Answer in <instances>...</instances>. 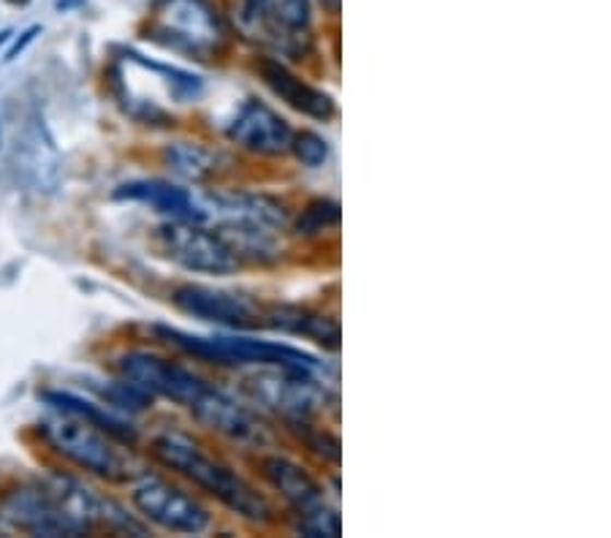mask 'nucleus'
<instances>
[{
  "mask_svg": "<svg viewBox=\"0 0 611 538\" xmlns=\"http://www.w3.org/2000/svg\"><path fill=\"white\" fill-rule=\"evenodd\" d=\"M153 454L166 468L180 474L182 479H188L193 487L213 495L215 501L224 503L226 509L250 519V523H272L275 519V509H272L264 492L255 490L244 476L220 463L218 457H213L202 443L193 441L185 432H160L153 441Z\"/></svg>",
  "mask_w": 611,
  "mask_h": 538,
  "instance_id": "obj_1",
  "label": "nucleus"
},
{
  "mask_svg": "<svg viewBox=\"0 0 611 538\" xmlns=\"http://www.w3.org/2000/svg\"><path fill=\"white\" fill-rule=\"evenodd\" d=\"M149 36L193 60H213L226 49V25L213 0H158Z\"/></svg>",
  "mask_w": 611,
  "mask_h": 538,
  "instance_id": "obj_2",
  "label": "nucleus"
},
{
  "mask_svg": "<svg viewBox=\"0 0 611 538\" xmlns=\"http://www.w3.org/2000/svg\"><path fill=\"white\" fill-rule=\"evenodd\" d=\"M240 31L275 58L302 60L313 47L310 0H242Z\"/></svg>",
  "mask_w": 611,
  "mask_h": 538,
  "instance_id": "obj_3",
  "label": "nucleus"
},
{
  "mask_svg": "<svg viewBox=\"0 0 611 538\" xmlns=\"http://www.w3.org/2000/svg\"><path fill=\"white\" fill-rule=\"evenodd\" d=\"M158 335H164L171 346L180 351L191 354V357L204 359L213 364H255V368H293V370H319L310 354L299 351V348L283 346V343L269 340H253V337H229V335H213L199 337L188 335V332L169 330V326H158Z\"/></svg>",
  "mask_w": 611,
  "mask_h": 538,
  "instance_id": "obj_4",
  "label": "nucleus"
},
{
  "mask_svg": "<svg viewBox=\"0 0 611 538\" xmlns=\"http://www.w3.org/2000/svg\"><path fill=\"white\" fill-rule=\"evenodd\" d=\"M41 432L55 452L80 465L82 470H91L109 481H122L128 476L125 457L115 446L112 435L93 421L69 414V410H58L55 416L44 419Z\"/></svg>",
  "mask_w": 611,
  "mask_h": 538,
  "instance_id": "obj_5",
  "label": "nucleus"
},
{
  "mask_svg": "<svg viewBox=\"0 0 611 538\" xmlns=\"http://www.w3.org/2000/svg\"><path fill=\"white\" fill-rule=\"evenodd\" d=\"M261 474L269 481L272 490L291 506L299 519V534L313 538L340 536V514L326 503L324 487L293 459L269 454L261 457Z\"/></svg>",
  "mask_w": 611,
  "mask_h": 538,
  "instance_id": "obj_6",
  "label": "nucleus"
},
{
  "mask_svg": "<svg viewBox=\"0 0 611 538\" xmlns=\"http://www.w3.org/2000/svg\"><path fill=\"white\" fill-rule=\"evenodd\" d=\"M131 498L142 517H147L158 528L171 530V534L199 536L213 525V514L199 498L188 495L185 490L160 479V476L144 474L133 485Z\"/></svg>",
  "mask_w": 611,
  "mask_h": 538,
  "instance_id": "obj_7",
  "label": "nucleus"
},
{
  "mask_svg": "<svg viewBox=\"0 0 611 538\" xmlns=\"http://www.w3.org/2000/svg\"><path fill=\"white\" fill-rule=\"evenodd\" d=\"M160 248L171 262L204 275H231L240 267V259L231 251L220 231H209L204 224L169 220L158 229Z\"/></svg>",
  "mask_w": 611,
  "mask_h": 538,
  "instance_id": "obj_8",
  "label": "nucleus"
},
{
  "mask_svg": "<svg viewBox=\"0 0 611 538\" xmlns=\"http://www.w3.org/2000/svg\"><path fill=\"white\" fill-rule=\"evenodd\" d=\"M118 370L122 381L139 386L149 397L160 395L166 400H175L177 405H185V408H191L209 390V381H204L193 370L147 351L122 354Z\"/></svg>",
  "mask_w": 611,
  "mask_h": 538,
  "instance_id": "obj_9",
  "label": "nucleus"
},
{
  "mask_svg": "<svg viewBox=\"0 0 611 538\" xmlns=\"http://www.w3.org/2000/svg\"><path fill=\"white\" fill-rule=\"evenodd\" d=\"M171 302L185 315L209 321V324L229 326V330L266 326V308H261L255 299L244 297V294L226 291V288L185 283V286H180L171 294Z\"/></svg>",
  "mask_w": 611,
  "mask_h": 538,
  "instance_id": "obj_10",
  "label": "nucleus"
},
{
  "mask_svg": "<svg viewBox=\"0 0 611 538\" xmlns=\"http://www.w3.org/2000/svg\"><path fill=\"white\" fill-rule=\"evenodd\" d=\"M250 395L259 403L269 405L283 419H308L324 403V392L315 384L313 370L266 368L248 381Z\"/></svg>",
  "mask_w": 611,
  "mask_h": 538,
  "instance_id": "obj_11",
  "label": "nucleus"
},
{
  "mask_svg": "<svg viewBox=\"0 0 611 538\" xmlns=\"http://www.w3.org/2000/svg\"><path fill=\"white\" fill-rule=\"evenodd\" d=\"M14 166L20 180L36 193H55L63 175V160L41 118H31L16 136Z\"/></svg>",
  "mask_w": 611,
  "mask_h": 538,
  "instance_id": "obj_12",
  "label": "nucleus"
},
{
  "mask_svg": "<svg viewBox=\"0 0 611 538\" xmlns=\"http://www.w3.org/2000/svg\"><path fill=\"white\" fill-rule=\"evenodd\" d=\"M226 136L237 144V147L248 150L255 155H286L291 153L293 129L283 115L266 107L264 101H244L240 112L226 129Z\"/></svg>",
  "mask_w": 611,
  "mask_h": 538,
  "instance_id": "obj_13",
  "label": "nucleus"
},
{
  "mask_svg": "<svg viewBox=\"0 0 611 538\" xmlns=\"http://www.w3.org/2000/svg\"><path fill=\"white\" fill-rule=\"evenodd\" d=\"M0 512L14 525L16 530H25L31 536H76L80 530L69 523L63 512L58 509L55 498L49 495L47 487H22V490L9 492L0 501Z\"/></svg>",
  "mask_w": 611,
  "mask_h": 538,
  "instance_id": "obj_14",
  "label": "nucleus"
},
{
  "mask_svg": "<svg viewBox=\"0 0 611 538\" xmlns=\"http://www.w3.org/2000/svg\"><path fill=\"white\" fill-rule=\"evenodd\" d=\"M255 71H259L261 82H264L286 107H291L293 112L304 115V118L324 120V123L335 118V101H332V96H326L324 91L304 82L302 76L293 74V71L277 58H261L259 63H255Z\"/></svg>",
  "mask_w": 611,
  "mask_h": 538,
  "instance_id": "obj_15",
  "label": "nucleus"
},
{
  "mask_svg": "<svg viewBox=\"0 0 611 538\" xmlns=\"http://www.w3.org/2000/svg\"><path fill=\"white\" fill-rule=\"evenodd\" d=\"M188 410L199 425L218 432V435L231 438V441H261L264 438V427L255 421V416L237 400H231L226 392L215 390L213 384Z\"/></svg>",
  "mask_w": 611,
  "mask_h": 538,
  "instance_id": "obj_16",
  "label": "nucleus"
},
{
  "mask_svg": "<svg viewBox=\"0 0 611 538\" xmlns=\"http://www.w3.org/2000/svg\"><path fill=\"white\" fill-rule=\"evenodd\" d=\"M115 199H131V202L149 204L155 213L166 215L169 220H188V224H207L204 218L202 196L191 193L188 188L175 186V182L160 180H136L125 182L115 191Z\"/></svg>",
  "mask_w": 611,
  "mask_h": 538,
  "instance_id": "obj_17",
  "label": "nucleus"
},
{
  "mask_svg": "<svg viewBox=\"0 0 611 538\" xmlns=\"http://www.w3.org/2000/svg\"><path fill=\"white\" fill-rule=\"evenodd\" d=\"M266 326L272 330L288 332V335H302L315 340L319 346L340 348V324L330 315L313 313L308 308H291V304H280V308H266Z\"/></svg>",
  "mask_w": 611,
  "mask_h": 538,
  "instance_id": "obj_18",
  "label": "nucleus"
},
{
  "mask_svg": "<svg viewBox=\"0 0 611 538\" xmlns=\"http://www.w3.org/2000/svg\"><path fill=\"white\" fill-rule=\"evenodd\" d=\"M164 160L169 166V171L175 177L185 182H209L218 177V171L224 169V153L220 150H209L199 142H177L169 144L164 150Z\"/></svg>",
  "mask_w": 611,
  "mask_h": 538,
  "instance_id": "obj_19",
  "label": "nucleus"
},
{
  "mask_svg": "<svg viewBox=\"0 0 611 538\" xmlns=\"http://www.w3.org/2000/svg\"><path fill=\"white\" fill-rule=\"evenodd\" d=\"M44 400L52 405L55 410H69V414H76V416H82V419L93 421V425H98L101 430H107L112 438H122V441L133 438V432L128 430L120 419H115L107 408H101V405H93V403L82 400V397L69 395V392H47Z\"/></svg>",
  "mask_w": 611,
  "mask_h": 538,
  "instance_id": "obj_20",
  "label": "nucleus"
},
{
  "mask_svg": "<svg viewBox=\"0 0 611 538\" xmlns=\"http://www.w3.org/2000/svg\"><path fill=\"white\" fill-rule=\"evenodd\" d=\"M337 224H340V204L330 202V199H315V202H310L308 207L302 210L293 229L302 237H315L335 229Z\"/></svg>",
  "mask_w": 611,
  "mask_h": 538,
  "instance_id": "obj_21",
  "label": "nucleus"
},
{
  "mask_svg": "<svg viewBox=\"0 0 611 538\" xmlns=\"http://www.w3.org/2000/svg\"><path fill=\"white\" fill-rule=\"evenodd\" d=\"M288 425H291V430L297 432L299 441L304 443V449L319 454L324 463H332V465L340 463V441H337L332 432L319 430V427L310 425L308 419H288Z\"/></svg>",
  "mask_w": 611,
  "mask_h": 538,
  "instance_id": "obj_22",
  "label": "nucleus"
},
{
  "mask_svg": "<svg viewBox=\"0 0 611 538\" xmlns=\"http://www.w3.org/2000/svg\"><path fill=\"white\" fill-rule=\"evenodd\" d=\"M291 153L297 155V160L308 169H319L330 160V142L324 136L313 134V131H299L291 139Z\"/></svg>",
  "mask_w": 611,
  "mask_h": 538,
  "instance_id": "obj_23",
  "label": "nucleus"
},
{
  "mask_svg": "<svg viewBox=\"0 0 611 538\" xmlns=\"http://www.w3.org/2000/svg\"><path fill=\"white\" fill-rule=\"evenodd\" d=\"M38 31H41V27H31V31H27V33H22V41H16V44H14V47H11V49H9V55H5V60H14V58H16V55H20V52H22V49H25V47H27V44H31V41H33V38H36V33H38Z\"/></svg>",
  "mask_w": 611,
  "mask_h": 538,
  "instance_id": "obj_24",
  "label": "nucleus"
},
{
  "mask_svg": "<svg viewBox=\"0 0 611 538\" xmlns=\"http://www.w3.org/2000/svg\"><path fill=\"white\" fill-rule=\"evenodd\" d=\"M80 0H58V9H74Z\"/></svg>",
  "mask_w": 611,
  "mask_h": 538,
  "instance_id": "obj_25",
  "label": "nucleus"
},
{
  "mask_svg": "<svg viewBox=\"0 0 611 538\" xmlns=\"http://www.w3.org/2000/svg\"><path fill=\"white\" fill-rule=\"evenodd\" d=\"M321 3H324V5H330V9H332V11H337V5H340V0H321Z\"/></svg>",
  "mask_w": 611,
  "mask_h": 538,
  "instance_id": "obj_26",
  "label": "nucleus"
}]
</instances>
